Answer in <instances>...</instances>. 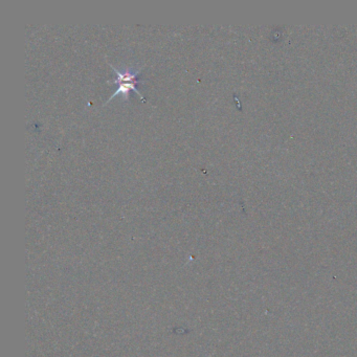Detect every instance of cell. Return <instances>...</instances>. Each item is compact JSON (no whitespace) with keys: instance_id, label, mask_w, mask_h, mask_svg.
<instances>
[{"instance_id":"1","label":"cell","mask_w":357,"mask_h":357,"mask_svg":"<svg viewBox=\"0 0 357 357\" xmlns=\"http://www.w3.org/2000/svg\"><path fill=\"white\" fill-rule=\"evenodd\" d=\"M138 83H141V82H123V83H121V84H118L116 90L114 91V93L108 99V101H106L105 104H108V103H109L113 98H115L116 96H122L124 101H129L130 91L136 92V93L138 94V96L140 97V99L142 100V102H145V101H146L145 97L142 96V93H141V92L138 90V88H137V84H138Z\"/></svg>"}]
</instances>
